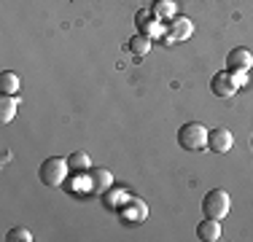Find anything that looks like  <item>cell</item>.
I'll return each instance as SVG.
<instances>
[{
  "label": "cell",
  "instance_id": "16",
  "mask_svg": "<svg viewBox=\"0 0 253 242\" xmlns=\"http://www.w3.org/2000/svg\"><path fill=\"white\" fill-rule=\"evenodd\" d=\"M151 11H154L156 19L167 22V19L175 16V0H154V8Z\"/></svg>",
  "mask_w": 253,
  "mask_h": 242
},
{
  "label": "cell",
  "instance_id": "4",
  "mask_svg": "<svg viewBox=\"0 0 253 242\" xmlns=\"http://www.w3.org/2000/svg\"><path fill=\"white\" fill-rule=\"evenodd\" d=\"M240 86H245V73L221 70V73H215L213 81H210V89H213L215 97H232Z\"/></svg>",
  "mask_w": 253,
  "mask_h": 242
},
{
  "label": "cell",
  "instance_id": "6",
  "mask_svg": "<svg viewBox=\"0 0 253 242\" xmlns=\"http://www.w3.org/2000/svg\"><path fill=\"white\" fill-rule=\"evenodd\" d=\"M159 22H162V19H156L151 8H140V11L135 14V24H137V30H140L143 35H148L151 40L162 35V24H159Z\"/></svg>",
  "mask_w": 253,
  "mask_h": 242
},
{
  "label": "cell",
  "instance_id": "12",
  "mask_svg": "<svg viewBox=\"0 0 253 242\" xmlns=\"http://www.w3.org/2000/svg\"><path fill=\"white\" fill-rule=\"evenodd\" d=\"M102 197V204H105L108 210H122L126 202H129V191L124 189H108L105 194H100Z\"/></svg>",
  "mask_w": 253,
  "mask_h": 242
},
{
  "label": "cell",
  "instance_id": "19",
  "mask_svg": "<svg viewBox=\"0 0 253 242\" xmlns=\"http://www.w3.org/2000/svg\"><path fill=\"white\" fill-rule=\"evenodd\" d=\"M251 145H253V137H251Z\"/></svg>",
  "mask_w": 253,
  "mask_h": 242
},
{
  "label": "cell",
  "instance_id": "10",
  "mask_svg": "<svg viewBox=\"0 0 253 242\" xmlns=\"http://www.w3.org/2000/svg\"><path fill=\"white\" fill-rule=\"evenodd\" d=\"M119 213H122V218L126 223H140V221H146V218H148V207H146V202L129 197V202H126Z\"/></svg>",
  "mask_w": 253,
  "mask_h": 242
},
{
  "label": "cell",
  "instance_id": "7",
  "mask_svg": "<svg viewBox=\"0 0 253 242\" xmlns=\"http://www.w3.org/2000/svg\"><path fill=\"white\" fill-rule=\"evenodd\" d=\"M253 68V54L248 48H232L226 54V70L229 73H248Z\"/></svg>",
  "mask_w": 253,
  "mask_h": 242
},
{
  "label": "cell",
  "instance_id": "5",
  "mask_svg": "<svg viewBox=\"0 0 253 242\" xmlns=\"http://www.w3.org/2000/svg\"><path fill=\"white\" fill-rule=\"evenodd\" d=\"M191 33H194V24L186 19V16H172V19H167L165 40H167V43H178V40L191 38Z\"/></svg>",
  "mask_w": 253,
  "mask_h": 242
},
{
  "label": "cell",
  "instance_id": "8",
  "mask_svg": "<svg viewBox=\"0 0 253 242\" xmlns=\"http://www.w3.org/2000/svg\"><path fill=\"white\" fill-rule=\"evenodd\" d=\"M234 145V135L224 126H218V129H210L208 135V148L213 151V154H226V151H232Z\"/></svg>",
  "mask_w": 253,
  "mask_h": 242
},
{
  "label": "cell",
  "instance_id": "2",
  "mask_svg": "<svg viewBox=\"0 0 253 242\" xmlns=\"http://www.w3.org/2000/svg\"><path fill=\"white\" fill-rule=\"evenodd\" d=\"M229 213H232V197L224 189H213L210 194H205V199H202V215L205 218L224 221Z\"/></svg>",
  "mask_w": 253,
  "mask_h": 242
},
{
  "label": "cell",
  "instance_id": "15",
  "mask_svg": "<svg viewBox=\"0 0 253 242\" xmlns=\"http://www.w3.org/2000/svg\"><path fill=\"white\" fill-rule=\"evenodd\" d=\"M16 108H19V100L11 94H3V100H0V124H11L16 119Z\"/></svg>",
  "mask_w": 253,
  "mask_h": 242
},
{
  "label": "cell",
  "instance_id": "14",
  "mask_svg": "<svg viewBox=\"0 0 253 242\" xmlns=\"http://www.w3.org/2000/svg\"><path fill=\"white\" fill-rule=\"evenodd\" d=\"M19 86H22V78L16 76V73H11V70H3V73H0V94L16 97Z\"/></svg>",
  "mask_w": 253,
  "mask_h": 242
},
{
  "label": "cell",
  "instance_id": "18",
  "mask_svg": "<svg viewBox=\"0 0 253 242\" xmlns=\"http://www.w3.org/2000/svg\"><path fill=\"white\" fill-rule=\"evenodd\" d=\"M5 240L8 242H33V234H30V229L19 226V229H11V232L5 234Z\"/></svg>",
  "mask_w": 253,
  "mask_h": 242
},
{
  "label": "cell",
  "instance_id": "9",
  "mask_svg": "<svg viewBox=\"0 0 253 242\" xmlns=\"http://www.w3.org/2000/svg\"><path fill=\"white\" fill-rule=\"evenodd\" d=\"M84 175H86V186L92 194H105L113 183V175L108 172V169H89V172H84Z\"/></svg>",
  "mask_w": 253,
  "mask_h": 242
},
{
  "label": "cell",
  "instance_id": "3",
  "mask_svg": "<svg viewBox=\"0 0 253 242\" xmlns=\"http://www.w3.org/2000/svg\"><path fill=\"white\" fill-rule=\"evenodd\" d=\"M70 167H68V159H59V156H49V159L41 164L38 175H41V183L43 186H62L65 178H68Z\"/></svg>",
  "mask_w": 253,
  "mask_h": 242
},
{
  "label": "cell",
  "instance_id": "17",
  "mask_svg": "<svg viewBox=\"0 0 253 242\" xmlns=\"http://www.w3.org/2000/svg\"><path fill=\"white\" fill-rule=\"evenodd\" d=\"M129 48H132V54H135V57H143V54H148L151 51V38H148V35H135V38L129 40Z\"/></svg>",
  "mask_w": 253,
  "mask_h": 242
},
{
  "label": "cell",
  "instance_id": "1",
  "mask_svg": "<svg viewBox=\"0 0 253 242\" xmlns=\"http://www.w3.org/2000/svg\"><path fill=\"white\" fill-rule=\"evenodd\" d=\"M208 135L210 129L200 121H189V124H183L178 129V143L183 151H202L208 148Z\"/></svg>",
  "mask_w": 253,
  "mask_h": 242
},
{
  "label": "cell",
  "instance_id": "11",
  "mask_svg": "<svg viewBox=\"0 0 253 242\" xmlns=\"http://www.w3.org/2000/svg\"><path fill=\"white\" fill-rule=\"evenodd\" d=\"M197 237L202 242H215L221 240V221H215V218H205V221L197 223Z\"/></svg>",
  "mask_w": 253,
  "mask_h": 242
},
{
  "label": "cell",
  "instance_id": "13",
  "mask_svg": "<svg viewBox=\"0 0 253 242\" xmlns=\"http://www.w3.org/2000/svg\"><path fill=\"white\" fill-rule=\"evenodd\" d=\"M68 167H70V172H76V175L89 172V169H92V159H89L86 151H73V154L68 156Z\"/></svg>",
  "mask_w": 253,
  "mask_h": 242
}]
</instances>
